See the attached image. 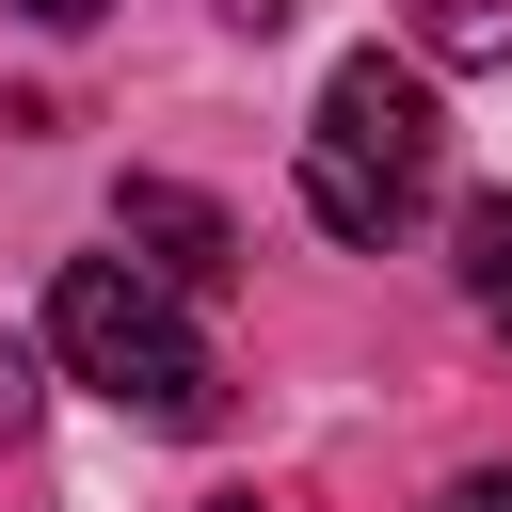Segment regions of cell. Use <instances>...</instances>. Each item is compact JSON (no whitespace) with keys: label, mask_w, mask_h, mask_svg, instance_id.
Masks as SVG:
<instances>
[{"label":"cell","mask_w":512,"mask_h":512,"mask_svg":"<svg viewBox=\"0 0 512 512\" xmlns=\"http://www.w3.org/2000/svg\"><path fill=\"white\" fill-rule=\"evenodd\" d=\"M48 352H64V384H96V400L144 416V432H208V416H224V368H208V336L176 320V288H160L144 256H64Z\"/></svg>","instance_id":"obj_1"},{"label":"cell","mask_w":512,"mask_h":512,"mask_svg":"<svg viewBox=\"0 0 512 512\" xmlns=\"http://www.w3.org/2000/svg\"><path fill=\"white\" fill-rule=\"evenodd\" d=\"M432 80L416 64H384V48H352L336 80H320V128H304V208H320V240H400L416 208H432Z\"/></svg>","instance_id":"obj_2"},{"label":"cell","mask_w":512,"mask_h":512,"mask_svg":"<svg viewBox=\"0 0 512 512\" xmlns=\"http://www.w3.org/2000/svg\"><path fill=\"white\" fill-rule=\"evenodd\" d=\"M112 240H144L160 288H224V272H240V224H224L192 176H128V192H112Z\"/></svg>","instance_id":"obj_3"},{"label":"cell","mask_w":512,"mask_h":512,"mask_svg":"<svg viewBox=\"0 0 512 512\" xmlns=\"http://www.w3.org/2000/svg\"><path fill=\"white\" fill-rule=\"evenodd\" d=\"M448 240H464V304H480V320L512 336V192H480V208H464Z\"/></svg>","instance_id":"obj_4"},{"label":"cell","mask_w":512,"mask_h":512,"mask_svg":"<svg viewBox=\"0 0 512 512\" xmlns=\"http://www.w3.org/2000/svg\"><path fill=\"white\" fill-rule=\"evenodd\" d=\"M432 64H512V0H432Z\"/></svg>","instance_id":"obj_5"},{"label":"cell","mask_w":512,"mask_h":512,"mask_svg":"<svg viewBox=\"0 0 512 512\" xmlns=\"http://www.w3.org/2000/svg\"><path fill=\"white\" fill-rule=\"evenodd\" d=\"M32 416H48V384H32V352L0 336V448H32Z\"/></svg>","instance_id":"obj_6"},{"label":"cell","mask_w":512,"mask_h":512,"mask_svg":"<svg viewBox=\"0 0 512 512\" xmlns=\"http://www.w3.org/2000/svg\"><path fill=\"white\" fill-rule=\"evenodd\" d=\"M448 512H512V464H480V480H448Z\"/></svg>","instance_id":"obj_7"},{"label":"cell","mask_w":512,"mask_h":512,"mask_svg":"<svg viewBox=\"0 0 512 512\" xmlns=\"http://www.w3.org/2000/svg\"><path fill=\"white\" fill-rule=\"evenodd\" d=\"M16 16H48V32H80V16H112V0H16Z\"/></svg>","instance_id":"obj_8"},{"label":"cell","mask_w":512,"mask_h":512,"mask_svg":"<svg viewBox=\"0 0 512 512\" xmlns=\"http://www.w3.org/2000/svg\"><path fill=\"white\" fill-rule=\"evenodd\" d=\"M224 16H240V32H272V16H288V0H224Z\"/></svg>","instance_id":"obj_9"},{"label":"cell","mask_w":512,"mask_h":512,"mask_svg":"<svg viewBox=\"0 0 512 512\" xmlns=\"http://www.w3.org/2000/svg\"><path fill=\"white\" fill-rule=\"evenodd\" d=\"M208 512H256V496H208Z\"/></svg>","instance_id":"obj_10"}]
</instances>
